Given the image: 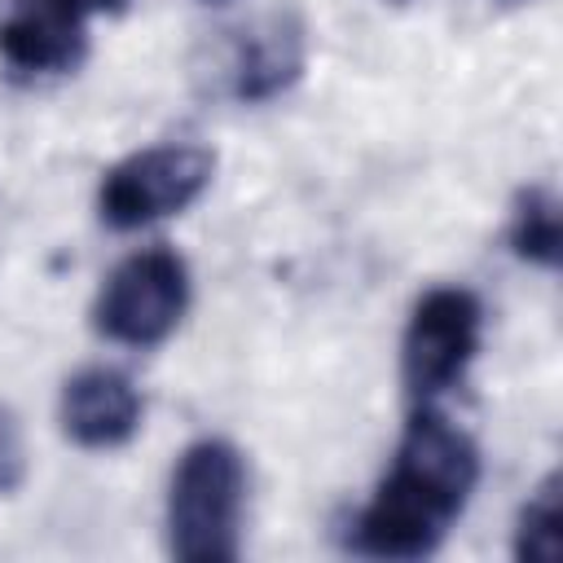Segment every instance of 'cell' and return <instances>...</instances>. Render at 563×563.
<instances>
[{
	"instance_id": "cell-1",
	"label": "cell",
	"mask_w": 563,
	"mask_h": 563,
	"mask_svg": "<svg viewBox=\"0 0 563 563\" xmlns=\"http://www.w3.org/2000/svg\"><path fill=\"white\" fill-rule=\"evenodd\" d=\"M246 457L220 435L180 449L167 484V550L180 563H229L242 545Z\"/></svg>"
},
{
	"instance_id": "cell-2",
	"label": "cell",
	"mask_w": 563,
	"mask_h": 563,
	"mask_svg": "<svg viewBox=\"0 0 563 563\" xmlns=\"http://www.w3.org/2000/svg\"><path fill=\"white\" fill-rule=\"evenodd\" d=\"M185 308L189 264L172 246H141L106 273L92 299V330L119 347H154L176 334Z\"/></svg>"
},
{
	"instance_id": "cell-3",
	"label": "cell",
	"mask_w": 563,
	"mask_h": 563,
	"mask_svg": "<svg viewBox=\"0 0 563 563\" xmlns=\"http://www.w3.org/2000/svg\"><path fill=\"white\" fill-rule=\"evenodd\" d=\"M211 176H216V154L207 145H189V141L145 145L119 158L114 167H106L97 185V216L119 233L158 224L194 207L207 194Z\"/></svg>"
},
{
	"instance_id": "cell-4",
	"label": "cell",
	"mask_w": 563,
	"mask_h": 563,
	"mask_svg": "<svg viewBox=\"0 0 563 563\" xmlns=\"http://www.w3.org/2000/svg\"><path fill=\"white\" fill-rule=\"evenodd\" d=\"M484 308L466 286H435L427 290L405 325L400 339V378L418 405H431L449 387L462 383L479 352Z\"/></svg>"
},
{
	"instance_id": "cell-5",
	"label": "cell",
	"mask_w": 563,
	"mask_h": 563,
	"mask_svg": "<svg viewBox=\"0 0 563 563\" xmlns=\"http://www.w3.org/2000/svg\"><path fill=\"white\" fill-rule=\"evenodd\" d=\"M391 475H400L405 484L427 493L444 515L457 519L479 484V449L457 422L422 405L400 431Z\"/></svg>"
},
{
	"instance_id": "cell-6",
	"label": "cell",
	"mask_w": 563,
	"mask_h": 563,
	"mask_svg": "<svg viewBox=\"0 0 563 563\" xmlns=\"http://www.w3.org/2000/svg\"><path fill=\"white\" fill-rule=\"evenodd\" d=\"M88 13L75 0H13L0 18V62L18 75H62L84 62Z\"/></svg>"
},
{
	"instance_id": "cell-7",
	"label": "cell",
	"mask_w": 563,
	"mask_h": 563,
	"mask_svg": "<svg viewBox=\"0 0 563 563\" xmlns=\"http://www.w3.org/2000/svg\"><path fill=\"white\" fill-rule=\"evenodd\" d=\"M145 400L123 369L88 365L62 383L57 422L79 449H119L141 431Z\"/></svg>"
},
{
	"instance_id": "cell-8",
	"label": "cell",
	"mask_w": 563,
	"mask_h": 563,
	"mask_svg": "<svg viewBox=\"0 0 563 563\" xmlns=\"http://www.w3.org/2000/svg\"><path fill=\"white\" fill-rule=\"evenodd\" d=\"M449 523L453 515H444L427 493L387 471L352 523V545L374 559H427L431 550H440Z\"/></svg>"
},
{
	"instance_id": "cell-9",
	"label": "cell",
	"mask_w": 563,
	"mask_h": 563,
	"mask_svg": "<svg viewBox=\"0 0 563 563\" xmlns=\"http://www.w3.org/2000/svg\"><path fill=\"white\" fill-rule=\"evenodd\" d=\"M303 57H308V40H303L299 18L295 13H268L233 40L229 92L246 106L273 101L303 75Z\"/></svg>"
},
{
	"instance_id": "cell-10",
	"label": "cell",
	"mask_w": 563,
	"mask_h": 563,
	"mask_svg": "<svg viewBox=\"0 0 563 563\" xmlns=\"http://www.w3.org/2000/svg\"><path fill=\"white\" fill-rule=\"evenodd\" d=\"M506 242H510V251L519 260H528L537 268H559V255H563V207H559L554 189H545V185L519 189V198L510 207Z\"/></svg>"
},
{
	"instance_id": "cell-11",
	"label": "cell",
	"mask_w": 563,
	"mask_h": 563,
	"mask_svg": "<svg viewBox=\"0 0 563 563\" xmlns=\"http://www.w3.org/2000/svg\"><path fill=\"white\" fill-rule=\"evenodd\" d=\"M563 550V497H559V475H545L528 501L519 506L515 523V559L523 563H559Z\"/></svg>"
},
{
	"instance_id": "cell-12",
	"label": "cell",
	"mask_w": 563,
	"mask_h": 563,
	"mask_svg": "<svg viewBox=\"0 0 563 563\" xmlns=\"http://www.w3.org/2000/svg\"><path fill=\"white\" fill-rule=\"evenodd\" d=\"M26 475V444H22V422L9 405H0V497L13 493Z\"/></svg>"
},
{
	"instance_id": "cell-13",
	"label": "cell",
	"mask_w": 563,
	"mask_h": 563,
	"mask_svg": "<svg viewBox=\"0 0 563 563\" xmlns=\"http://www.w3.org/2000/svg\"><path fill=\"white\" fill-rule=\"evenodd\" d=\"M75 4H79L88 18H92V13H123V9H128V0H75Z\"/></svg>"
},
{
	"instance_id": "cell-14",
	"label": "cell",
	"mask_w": 563,
	"mask_h": 563,
	"mask_svg": "<svg viewBox=\"0 0 563 563\" xmlns=\"http://www.w3.org/2000/svg\"><path fill=\"white\" fill-rule=\"evenodd\" d=\"M383 4H405V0H383Z\"/></svg>"
},
{
	"instance_id": "cell-15",
	"label": "cell",
	"mask_w": 563,
	"mask_h": 563,
	"mask_svg": "<svg viewBox=\"0 0 563 563\" xmlns=\"http://www.w3.org/2000/svg\"><path fill=\"white\" fill-rule=\"evenodd\" d=\"M207 4H224V0H207Z\"/></svg>"
},
{
	"instance_id": "cell-16",
	"label": "cell",
	"mask_w": 563,
	"mask_h": 563,
	"mask_svg": "<svg viewBox=\"0 0 563 563\" xmlns=\"http://www.w3.org/2000/svg\"><path fill=\"white\" fill-rule=\"evenodd\" d=\"M506 4H523V0H506Z\"/></svg>"
}]
</instances>
